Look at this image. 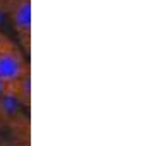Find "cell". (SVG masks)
I'll return each instance as SVG.
<instances>
[{"label":"cell","mask_w":153,"mask_h":146,"mask_svg":"<svg viewBox=\"0 0 153 146\" xmlns=\"http://www.w3.org/2000/svg\"><path fill=\"white\" fill-rule=\"evenodd\" d=\"M12 43H14V40H12L5 31H2V29H0V52H2L4 48H7L9 45H12Z\"/></svg>","instance_id":"cell-7"},{"label":"cell","mask_w":153,"mask_h":146,"mask_svg":"<svg viewBox=\"0 0 153 146\" xmlns=\"http://www.w3.org/2000/svg\"><path fill=\"white\" fill-rule=\"evenodd\" d=\"M29 72L31 65L28 62V55L16 42L0 52V81L7 86V90Z\"/></svg>","instance_id":"cell-2"},{"label":"cell","mask_w":153,"mask_h":146,"mask_svg":"<svg viewBox=\"0 0 153 146\" xmlns=\"http://www.w3.org/2000/svg\"><path fill=\"white\" fill-rule=\"evenodd\" d=\"M7 95H9L7 86H5V84H4L2 81H0V96H7Z\"/></svg>","instance_id":"cell-8"},{"label":"cell","mask_w":153,"mask_h":146,"mask_svg":"<svg viewBox=\"0 0 153 146\" xmlns=\"http://www.w3.org/2000/svg\"><path fill=\"white\" fill-rule=\"evenodd\" d=\"M7 119H9V113H7V108H5V103H4V96H0V127L2 129L5 127Z\"/></svg>","instance_id":"cell-6"},{"label":"cell","mask_w":153,"mask_h":146,"mask_svg":"<svg viewBox=\"0 0 153 146\" xmlns=\"http://www.w3.org/2000/svg\"><path fill=\"white\" fill-rule=\"evenodd\" d=\"M10 134V146H29L31 145V125H29L28 112H17L10 115L5 122V127Z\"/></svg>","instance_id":"cell-3"},{"label":"cell","mask_w":153,"mask_h":146,"mask_svg":"<svg viewBox=\"0 0 153 146\" xmlns=\"http://www.w3.org/2000/svg\"><path fill=\"white\" fill-rule=\"evenodd\" d=\"M0 132H2V127H0Z\"/></svg>","instance_id":"cell-10"},{"label":"cell","mask_w":153,"mask_h":146,"mask_svg":"<svg viewBox=\"0 0 153 146\" xmlns=\"http://www.w3.org/2000/svg\"><path fill=\"white\" fill-rule=\"evenodd\" d=\"M9 26L17 36V45L28 55L31 50V0H7Z\"/></svg>","instance_id":"cell-1"},{"label":"cell","mask_w":153,"mask_h":146,"mask_svg":"<svg viewBox=\"0 0 153 146\" xmlns=\"http://www.w3.org/2000/svg\"><path fill=\"white\" fill-rule=\"evenodd\" d=\"M9 26L7 19V0H0V29L5 31V28Z\"/></svg>","instance_id":"cell-5"},{"label":"cell","mask_w":153,"mask_h":146,"mask_svg":"<svg viewBox=\"0 0 153 146\" xmlns=\"http://www.w3.org/2000/svg\"><path fill=\"white\" fill-rule=\"evenodd\" d=\"M9 95L21 105L22 110H31V72L21 77L16 84H12V88L9 90Z\"/></svg>","instance_id":"cell-4"},{"label":"cell","mask_w":153,"mask_h":146,"mask_svg":"<svg viewBox=\"0 0 153 146\" xmlns=\"http://www.w3.org/2000/svg\"><path fill=\"white\" fill-rule=\"evenodd\" d=\"M0 146H10L9 145V141H5V139L2 138V134H0Z\"/></svg>","instance_id":"cell-9"}]
</instances>
